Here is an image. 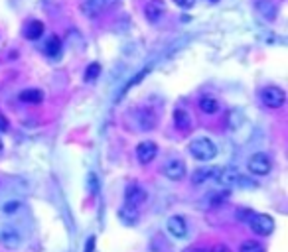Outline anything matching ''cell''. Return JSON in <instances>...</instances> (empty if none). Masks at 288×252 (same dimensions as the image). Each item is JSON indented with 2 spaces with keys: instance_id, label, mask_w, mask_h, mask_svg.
<instances>
[{
  "instance_id": "cell-23",
  "label": "cell",
  "mask_w": 288,
  "mask_h": 252,
  "mask_svg": "<svg viewBox=\"0 0 288 252\" xmlns=\"http://www.w3.org/2000/svg\"><path fill=\"white\" fill-rule=\"evenodd\" d=\"M99 73H101V65L99 63H91L89 67L85 69V81H95L97 77H99Z\"/></svg>"
},
{
  "instance_id": "cell-2",
  "label": "cell",
  "mask_w": 288,
  "mask_h": 252,
  "mask_svg": "<svg viewBox=\"0 0 288 252\" xmlns=\"http://www.w3.org/2000/svg\"><path fill=\"white\" fill-rule=\"evenodd\" d=\"M247 223H249L251 230H253L255 234H259V236H268V234H272V230H274L272 217H268V215H264V213H251V215L247 217Z\"/></svg>"
},
{
  "instance_id": "cell-1",
  "label": "cell",
  "mask_w": 288,
  "mask_h": 252,
  "mask_svg": "<svg viewBox=\"0 0 288 252\" xmlns=\"http://www.w3.org/2000/svg\"><path fill=\"white\" fill-rule=\"evenodd\" d=\"M188 150H190L193 158L199 161H209L217 156V146L209 138H195Z\"/></svg>"
},
{
  "instance_id": "cell-30",
  "label": "cell",
  "mask_w": 288,
  "mask_h": 252,
  "mask_svg": "<svg viewBox=\"0 0 288 252\" xmlns=\"http://www.w3.org/2000/svg\"><path fill=\"white\" fill-rule=\"evenodd\" d=\"M2 152H4V144H2V140H0V156H2Z\"/></svg>"
},
{
  "instance_id": "cell-18",
  "label": "cell",
  "mask_w": 288,
  "mask_h": 252,
  "mask_svg": "<svg viewBox=\"0 0 288 252\" xmlns=\"http://www.w3.org/2000/svg\"><path fill=\"white\" fill-rule=\"evenodd\" d=\"M20 101L22 103H28V105H38L44 101V93L40 89H24L20 93Z\"/></svg>"
},
{
  "instance_id": "cell-5",
  "label": "cell",
  "mask_w": 288,
  "mask_h": 252,
  "mask_svg": "<svg viewBox=\"0 0 288 252\" xmlns=\"http://www.w3.org/2000/svg\"><path fill=\"white\" fill-rule=\"evenodd\" d=\"M247 167H249V172H251L253 176H268L272 163H270V158H268L266 154H253V156L249 158Z\"/></svg>"
},
{
  "instance_id": "cell-8",
  "label": "cell",
  "mask_w": 288,
  "mask_h": 252,
  "mask_svg": "<svg viewBox=\"0 0 288 252\" xmlns=\"http://www.w3.org/2000/svg\"><path fill=\"white\" fill-rule=\"evenodd\" d=\"M164 12H166V4L162 0H150L144 6V16H146L148 22H158Z\"/></svg>"
},
{
  "instance_id": "cell-11",
  "label": "cell",
  "mask_w": 288,
  "mask_h": 252,
  "mask_svg": "<svg viewBox=\"0 0 288 252\" xmlns=\"http://www.w3.org/2000/svg\"><path fill=\"white\" fill-rule=\"evenodd\" d=\"M0 242L4 244V248L8 250H16L20 244H22V236L20 232L14 229H4L0 232Z\"/></svg>"
},
{
  "instance_id": "cell-7",
  "label": "cell",
  "mask_w": 288,
  "mask_h": 252,
  "mask_svg": "<svg viewBox=\"0 0 288 252\" xmlns=\"http://www.w3.org/2000/svg\"><path fill=\"white\" fill-rule=\"evenodd\" d=\"M164 176L172 180V182H182L186 178V163L184 160H170L166 165H164Z\"/></svg>"
},
{
  "instance_id": "cell-10",
  "label": "cell",
  "mask_w": 288,
  "mask_h": 252,
  "mask_svg": "<svg viewBox=\"0 0 288 252\" xmlns=\"http://www.w3.org/2000/svg\"><path fill=\"white\" fill-rule=\"evenodd\" d=\"M241 174L235 170V167H219V174H217L215 182L225 187H231V185L239 184Z\"/></svg>"
},
{
  "instance_id": "cell-12",
  "label": "cell",
  "mask_w": 288,
  "mask_h": 252,
  "mask_svg": "<svg viewBox=\"0 0 288 252\" xmlns=\"http://www.w3.org/2000/svg\"><path fill=\"white\" fill-rule=\"evenodd\" d=\"M217 174H219V167H215V165H209V167H199V170H195V172H193L192 184L193 185L205 184V182H209V180H215Z\"/></svg>"
},
{
  "instance_id": "cell-14",
  "label": "cell",
  "mask_w": 288,
  "mask_h": 252,
  "mask_svg": "<svg viewBox=\"0 0 288 252\" xmlns=\"http://www.w3.org/2000/svg\"><path fill=\"white\" fill-rule=\"evenodd\" d=\"M44 36V22L40 20H30V22L24 26V38L30 40V42H36Z\"/></svg>"
},
{
  "instance_id": "cell-31",
  "label": "cell",
  "mask_w": 288,
  "mask_h": 252,
  "mask_svg": "<svg viewBox=\"0 0 288 252\" xmlns=\"http://www.w3.org/2000/svg\"><path fill=\"white\" fill-rule=\"evenodd\" d=\"M209 2H219V0H209Z\"/></svg>"
},
{
  "instance_id": "cell-19",
  "label": "cell",
  "mask_w": 288,
  "mask_h": 252,
  "mask_svg": "<svg viewBox=\"0 0 288 252\" xmlns=\"http://www.w3.org/2000/svg\"><path fill=\"white\" fill-rule=\"evenodd\" d=\"M46 53H48L49 57H59V53H61V42H59L57 36H51L48 42H46Z\"/></svg>"
},
{
  "instance_id": "cell-17",
  "label": "cell",
  "mask_w": 288,
  "mask_h": 252,
  "mask_svg": "<svg viewBox=\"0 0 288 252\" xmlns=\"http://www.w3.org/2000/svg\"><path fill=\"white\" fill-rule=\"evenodd\" d=\"M257 10L266 20H274L276 12H278V8L272 4V0H257Z\"/></svg>"
},
{
  "instance_id": "cell-6",
  "label": "cell",
  "mask_w": 288,
  "mask_h": 252,
  "mask_svg": "<svg viewBox=\"0 0 288 252\" xmlns=\"http://www.w3.org/2000/svg\"><path fill=\"white\" fill-rule=\"evenodd\" d=\"M156 154H158V146L152 142V140H144L140 142L138 146H136V158L140 163H150V161L156 158Z\"/></svg>"
},
{
  "instance_id": "cell-24",
  "label": "cell",
  "mask_w": 288,
  "mask_h": 252,
  "mask_svg": "<svg viewBox=\"0 0 288 252\" xmlns=\"http://www.w3.org/2000/svg\"><path fill=\"white\" fill-rule=\"evenodd\" d=\"M148 71H150V69H142V71H140V73H138V75H136L132 81H128V83H126V87H124V89H122V93H120V97H122L124 93L128 91L130 87H134L136 83H140V81H142V77H146V75H148Z\"/></svg>"
},
{
  "instance_id": "cell-29",
  "label": "cell",
  "mask_w": 288,
  "mask_h": 252,
  "mask_svg": "<svg viewBox=\"0 0 288 252\" xmlns=\"http://www.w3.org/2000/svg\"><path fill=\"white\" fill-rule=\"evenodd\" d=\"M188 252H207V250H203V248H192V250H188Z\"/></svg>"
},
{
  "instance_id": "cell-27",
  "label": "cell",
  "mask_w": 288,
  "mask_h": 252,
  "mask_svg": "<svg viewBox=\"0 0 288 252\" xmlns=\"http://www.w3.org/2000/svg\"><path fill=\"white\" fill-rule=\"evenodd\" d=\"M211 252H231V248L225 246V244H217V246H213V250Z\"/></svg>"
},
{
  "instance_id": "cell-28",
  "label": "cell",
  "mask_w": 288,
  "mask_h": 252,
  "mask_svg": "<svg viewBox=\"0 0 288 252\" xmlns=\"http://www.w3.org/2000/svg\"><path fill=\"white\" fill-rule=\"evenodd\" d=\"M93 244H95V238H89V242H87V252H93Z\"/></svg>"
},
{
  "instance_id": "cell-25",
  "label": "cell",
  "mask_w": 288,
  "mask_h": 252,
  "mask_svg": "<svg viewBox=\"0 0 288 252\" xmlns=\"http://www.w3.org/2000/svg\"><path fill=\"white\" fill-rule=\"evenodd\" d=\"M180 8H184V10H188V8H192L193 4H195V0H174Z\"/></svg>"
},
{
  "instance_id": "cell-22",
  "label": "cell",
  "mask_w": 288,
  "mask_h": 252,
  "mask_svg": "<svg viewBox=\"0 0 288 252\" xmlns=\"http://www.w3.org/2000/svg\"><path fill=\"white\" fill-rule=\"evenodd\" d=\"M239 252H264V248L257 240H245L239 246Z\"/></svg>"
},
{
  "instance_id": "cell-3",
  "label": "cell",
  "mask_w": 288,
  "mask_h": 252,
  "mask_svg": "<svg viewBox=\"0 0 288 252\" xmlns=\"http://www.w3.org/2000/svg\"><path fill=\"white\" fill-rule=\"evenodd\" d=\"M261 101L264 103V107L268 109H280L286 103V95L280 87L276 85H268L261 91Z\"/></svg>"
},
{
  "instance_id": "cell-15",
  "label": "cell",
  "mask_w": 288,
  "mask_h": 252,
  "mask_svg": "<svg viewBox=\"0 0 288 252\" xmlns=\"http://www.w3.org/2000/svg\"><path fill=\"white\" fill-rule=\"evenodd\" d=\"M174 124L180 132H190L192 128V116L188 115V111L184 109H176L174 111Z\"/></svg>"
},
{
  "instance_id": "cell-4",
  "label": "cell",
  "mask_w": 288,
  "mask_h": 252,
  "mask_svg": "<svg viewBox=\"0 0 288 252\" xmlns=\"http://www.w3.org/2000/svg\"><path fill=\"white\" fill-rule=\"evenodd\" d=\"M146 199H148V193L138 184H130L124 191V205L126 207L140 209V205L146 203Z\"/></svg>"
},
{
  "instance_id": "cell-16",
  "label": "cell",
  "mask_w": 288,
  "mask_h": 252,
  "mask_svg": "<svg viewBox=\"0 0 288 252\" xmlns=\"http://www.w3.org/2000/svg\"><path fill=\"white\" fill-rule=\"evenodd\" d=\"M199 111L205 113V115H215L219 111V101L215 97H211V95H203L199 99Z\"/></svg>"
},
{
  "instance_id": "cell-26",
  "label": "cell",
  "mask_w": 288,
  "mask_h": 252,
  "mask_svg": "<svg viewBox=\"0 0 288 252\" xmlns=\"http://www.w3.org/2000/svg\"><path fill=\"white\" fill-rule=\"evenodd\" d=\"M89 191H91V193H97V178H95V174H91V176H89Z\"/></svg>"
},
{
  "instance_id": "cell-9",
  "label": "cell",
  "mask_w": 288,
  "mask_h": 252,
  "mask_svg": "<svg viewBox=\"0 0 288 252\" xmlns=\"http://www.w3.org/2000/svg\"><path fill=\"white\" fill-rule=\"evenodd\" d=\"M113 2H115V0H85V2H83V6H81V10H83V14H85V16L93 18V16H97V14H101L103 10H107Z\"/></svg>"
},
{
  "instance_id": "cell-20",
  "label": "cell",
  "mask_w": 288,
  "mask_h": 252,
  "mask_svg": "<svg viewBox=\"0 0 288 252\" xmlns=\"http://www.w3.org/2000/svg\"><path fill=\"white\" fill-rule=\"evenodd\" d=\"M120 219L124 221V223H128V225H134L136 221H138V209H132V207H122L120 209Z\"/></svg>"
},
{
  "instance_id": "cell-21",
  "label": "cell",
  "mask_w": 288,
  "mask_h": 252,
  "mask_svg": "<svg viewBox=\"0 0 288 252\" xmlns=\"http://www.w3.org/2000/svg\"><path fill=\"white\" fill-rule=\"evenodd\" d=\"M140 126L144 130H152L156 126V116H154V113L150 109H146V111L140 113Z\"/></svg>"
},
{
  "instance_id": "cell-13",
  "label": "cell",
  "mask_w": 288,
  "mask_h": 252,
  "mask_svg": "<svg viewBox=\"0 0 288 252\" xmlns=\"http://www.w3.org/2000/svg\"><path fill=\"white\" fill-rule=\"evenodd\" d=\"M168 230H170V234H172V236H176V238H184V236L188 234V227H186L184 217H180V215L170 217L168 219Z\"/></svg>"
}]
</instances>
